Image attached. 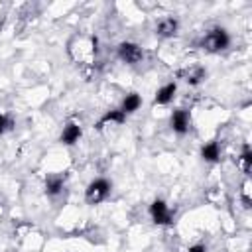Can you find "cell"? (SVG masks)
Masks as SVG:
<instances>
[{
  "instance_id": "1",
  "label": "cell",
  "mask_w": 252,
  "mask_h": 252,
  "mask_svg": "<svg viewBox=\"0 0 252 252\" xmlns=\"http://www.w3.org/2000/svg\"><path fill=\"white\" fill-rule=\"evenodd\" d=\"M201 45H203L205 51L217 53V51H220V49H224V47L228 45V33H226L222 28H215V30H211V32L203 37Z\"/></svg>"
},
{
  "instance_id": "2",
  "label": "cell",
  "mask_w": 252,
  "mask_h": 252,
  "mask_svg": "<svg viewBox=\"0 0 252 252\" xmlns=\"http://www.w3.org/2000/svg\"><path fill=\"white\" fill-rule=\"evenodd\" d=\"M108 193H110V183L106 179H94L93 183H89L85 191V199L89 205H98L106 199Z\"/></svg>"
},
{
  "instance_id": "3",
  "label": "cell",
  "mask_w": 252,
  "mask_h": 252,
  "mask_svg": "<svg viewBox=\"0 0 252 252\" xmlns=\"http://www.w3.org/2000/svg\"><path fill=\"white\" fill-rule=\"evenodd\" d=\"M118 57H120L124 63H128V65H136V63L142 61L144 51H142L140 45H136V43H132V41H122V43L118 45Z\"/></svg>"
},
{
  "instance_id": "4",
  "label": "cell",
  "mask_w": 252,
  "mask_h": 252,
  "mask_svg": "<svg viewBox=\"0 0 252 252\" xmlns=\"http://www.w3.org/2000/svg\"><path fill=\"white\" fill-rule=\"evenodd\" d=\"M150 213H152V219L156 224H169L171 222V213L163 201H154L150 207Z\"/></svg>"
},
{
  "instance_id": "5",
  "label": "cell",
  "mask_w": 252,
  "mask_h": 252,
  "mask_svg": "<svg viewBox=\"0 0 252 252\" xmlns=\"http://www.w3.org/2000/svg\"><path fill=\"white\" fill-rule=\"evenodd\" d=\"M179 77H181L183 81H187L189 85H199V83L207 77V71H205L201 65H193V67H189V69L179 71Z\"/></svg>"
},
{
  "instance_id": "6",
  "label": "cell",
  "mask_w": 252,
  "mask_h": 252,
  "mask_svg": "<svg viewBox=\"0 0 252 252\" xmlns=\"http://www.w3.org/2000/svg\"><path fill=\"white\" fill-rule=\"evenodd\" d=\"M177 28H179V24H177L175 18H163V20L158 22L156 33H158L159 37H171V35L177 33Z\"/></svg>"
},
{
  "instance_id": "7",
  "label": "cell",
  "mask_w": 252,
  "mask_h": 252,
  "mask_svg": "<svg viewBox=\"0 0 252 252\" xmlns=\"http://www.w3.org/2000/svg\"><path fill=\"white\" fill-rule=\"evenodd\" d=\"M171 126L177 134H185L189 130V112L187 110H175L171 114Z\"/></svg>"
},
{
  "instance_id": "8",
  "label": "cell",
  "mask_w": 252,
  "mask_h": 252,
  "mask_svg": "<svg viewBox=\"0 0 252 252\" xmlns=\"http://www.w3.org/2000/svg\"><path fill=\"white\" fill-rule=\"evenodd\" d=\"M79 138H81V126H77V124H67L65 128H63V134H61V142L63 144H67V146H73L75 142H79Z\"/></svg>"
},
{
  "instance_id": "9",
  "label": "cell",
  "mask_w": 252,
  "mask_h": 252,
  "mask_svg": "<svg viewBox=\"0 0 252 252\" xmlns=\"http://www.w3.org/2000/svg\"><path fill=\"white\" fill-rule=\"evenodd\" d=\"M175 91H177V85H175V83H167V85H163V87L158 91L154 102H156V104H167V102L173 98Z\"/></svg>"
},
{
  "instance_id": "10",
  "label": "cell",
  "mask_w": 252,
  "mask_h": 252,
  "mask_svg": "<svg viewBox=\"0 0 252 252\" xmlns=\"http://www.w3.org/2000/svg\"><path fill=\"white\" fill-rule=\"evenodd\" d=\"M65 185V177L63 175H47L45 179V193L47 195H57Z\"/></svg>"
},
{
  "instance_id": "11",
  "label": "cell",
  "mask_w": 252,
  "mask_h": 252,
  "mask_svg": "<svg viewBox=\"0 0 252 252\" xmlns=\"http://www.w3.org/2000/svg\"><path fill=\"white\" fill-rule=\"evenodd\" d=\"M124 118H126V114L122 112V110H108L98 122H96V128L100 130V128H104V124H112V122H116V124H122L124 122Z\"/></svg>"
},
{
  "instance_id": "12",
  "label": "cell",
  "mask_w": 252,
  "mask_h": 252,
  "mask_svg": "<svg viewBox=\"0 0 252 252\" xmlns=\"http://www.w3.org/2000/svg\"><path fill=\"white\" fill-rule=\"evenodd\" d=\"M142 104V98L136 94V93H130V94H126V98H124V102H122V112L124 114H130V112H134V110H138V106Z\"/></svg>"
},
{
  "instance_id": "13",
  "label": "cell",
  "mask_w": 252,
  "mask_h": 252,
  "mask_svg": "<svg viewBox=\"0 0 252 252\" xmlns=\"http://www.w3.org/2000/svg\"><path fill=\"white\" fill-rule=\"evenodd\" d=\"M201 156H203L207 161H217L219 156H220L219 144H217V142H209V144H205L203 150H201Z\"/></svg>"
},
{
  "instance_id": "14",
  "label": "cell",
  "mask_w": 252,
  "mask_h": 252,
  "mask_svg": "<svg viewBox=\"0 0 252 252\" xmlns=\"http://www.w3.org/2000/svg\"><path fill=\"white\" fill-rule=\"evenodd\" d=\"M238 165L242 167L244 173H250L252 171V152H250V146L248 144H244V148H242V156H240Z\"/></svg>"
},
{
  "instance_id": "15",
  "label": "cell",
  "mask_w": 252,
  "mask_h": 252,
  "mask_svg": "<svg viewBox=\"0 0 252 252\" xmlns=\"http://www.w3.org/2000/svg\"><path fill=\"white\" fill-rule=\"evenodd\" d=\"M10 128H12V120H10L8 116L0 114V134L6 132V130H10Z\"/></svg>"
},
{
  "instance_id": "16",
  "label": "cell",
  "mask_w": 252,
  "mask_h": 252,
  "mask_svg": "<svg viewBox=\"0 0 252 252\" xmlns=\"http://www.w3.org/2000/svg\"><path fill=\"white\" fill-rule=\"evenodd\" d=\"M189 252H207V248H205V244H195L189 248Z\"/></svg>"
}]
</instances>
